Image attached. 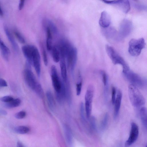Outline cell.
<instances>
[{"label": "cell", "instance_id": "obj_3", "mask_svg": "<svg viewBox=\"0 0 147 147\" xmlns=\"http://www.w3.org/2000/svg\"><path fill=\"white\" fill-rule=\"evenodd\" d=\"M146 45L145 40L142 38L138 39H131L129 43L128 52L133 56H137L145 47Z\"/></svg>", "mask_w": 147, "mask_h": 147}, {"label": "cell", "instance_id": "obj_19", "mask_svg": "<svg viewBox=\"0 0 147 147\" xmlns=\"http://www.w3.org/2000/svg\"><path fill=\"white\" fill-rule=\"evenodd\" d=\"M140 116L144 128L147 131V108L143 107L140 109Z\"/></svg>", "mask_w": 147, "mask_h": 147}, {"label": "cell", "instance_id": "obj_43", "mask_svg": "<svg viewBox=\"0 0 147 147\" xmlns=\"http://www.w3.org/2000/svg\"><path fill=\"white\" fill-rule=\"evenodd\" d=\"M145 147H147V145Z\"/></svg>", "mask_w": 147, "mask_h": 147}, {"label": "cell", "instance_id": "obj_30", "mask_svg": "<svg viewBox=\"0 0 147 147\" xmlns=\"http://www.w3.org/2000/svg\"><path fill=\"white\" fill-rule=\"evenodd\" d=\"M100 72L102 78V82L104 86L108 85V78L104 70H100Z\"/></svg>", "mask_w": 147, "mask_h": 147}, {"label": "cell", "instance_id": "obj_32", "mask_svg": "<svg viewBox=\"0 0 147 147\" xmlns=\"http://www.w3.org/2000/svg\"><path fill=\"white\" fill-rule=\"evenodd\" d=\"M26 115V112L24 111H22L16 113L15 117L17 119H21L24 118Z\"/></svg>", "mask_w": 147, "mask_h": 147}, {"label": "cell", "instance_id": "obj_35", "mask_svg": "<svg viewBox=\"0 0 147 147\" xmlns=\"http://www.w3.org/2000/svg\"><path fill=\"white\" fill-rule=\"evenodd\" d=\"M14 98L11 96H6L1 97V100L5 103L9 102Z\"/></svg>", "mask_w": 147, "mask_h": 147}, {"label": "cell", "instance_id": "obj_20", "mask_svg": "<svg viewBox=\"0 0 147 147\" xmlns=\"http://www.w3.org/2000/svg\"><path fill=\"white\" fill-rule=\"evenodd\" d=\"M60 61L61 77L63 80L64 81H65L67 79L65 58L64 57H61Z\"/></svg>", "mask_w": 147, "mask_h": 147}, {"label": "cell", "instance_id": "obj_9", "mask_svg": "<svg viewBox=\"0 0 147 147\" xmlns=\"http://www.w3.org/2000/svg\"><path fill=\"white\" fill-rule=\"evenodd\" d=\"M31 69L26 67L24 72V77L27 85L34 90L38 82Z\"/></svg>", "mask_w": 147, "mask_h": 147}, {"label": "cell", "instance_id": "obj_11", "mask_svg": "<svg viewBox=\"0 0 147 147\" xmlns=\"http://www.w3.org/2000/svg\"><path fill=\"white\" fill-rule=\"evenodd\" d=\"M32 65H33L38 77L40 78L41 73L40 57L38 50L35 46L32 54Z\"/></svg>", "mask_w": 147, "mask_h": 147}, {"label": "cell", "instance_id": "obj_41", "mask_svg": "<svg viewBox=\"0 0 147 147\" xmlns=\"http://www.w3.org/2000/svg\"><path fill=\"white\" fill-rule=\"evenodd\" d=\"M3 11L1 5H0V15L1 16H3Z\"/></svg>", "mask_w": 147, "mask_h": 147}, {"label": "cell", "instance_id": "obj_7", "mask_svg": "<svg viewBox=\"0 0 147 147\" xmlns=\"http://www.w3.org/2000/svg\"><path fill=\"white\" fill-rule=\"evenodd\" d=\"M139 134V130L138 126L135 123L132 122L129 136L125 143V147H129L134 144L137 140Z\"/></svg>", "mask_w": 147, "mask_h": 147}, {"label": "cell", "instance_id": "obj_33", "mask_svg": "<svg viewBox=\"0 0 147 147\" xmlns=\"http://www.w3.org/2000/svg\"><path fill=\"white\" fill-rule=\"evenodd\" d=\"M42 55L44 62L45 65L47 66L48 65V59L47 54L46 51L43 47L42 46Z\"/></svg>", "mask_w": 147, "mask_h": 147}, {"label": "cell", "instance_id": "obj_23", "mask_svg": "<svg viewBox=\"0 0 147 147\" xmlns=\"http://www.w3.org/2000/svg\"><path fill=\"white\" fill-rule=\"evenodd\" d=\"M52 55L53 60L55 63L59 62L60 59V53L59 49L57 47L55 46L52 50Z\"/></svg>", "mask_w": 147, "mask_h": 147}, {"label": "cell", "instance_id": "obj_16", "mask_svg": "<svg viewBox=\"0 0 147 147\" xmlns=\"http://www.w3.org/2000/svg\"><path fill=\"white\" fill-rule=\"evenodd\" d=\"M4 28L6 35L9 41L12 45L13 49L16 52L18 53L19 51L18 46L13 38V36L6 26H4Z\"/></svg>", "mask_w": 147, "mask_h": 147}, {"label": "cell", "instance_id": "obj_40", "mask_svg": "<svg viewBox=\"0 0 147 147\" xmlns=\"http://www.w3.org/2000/svg\"><path fill=\"white\" fill-rule=\"evenodd\" d=\"M0 113L2 115H6L7 114V113L5 110L3 109H0Z\"/></svg>", "mask_w": 147, "mask_h": 147}, {"label": "cell", "instance_id": "obj_18", "mask_svg": "<svg viewBox=\"0 0 147 147\" xmlns=\"http://www.w3.org/2000/svg\"><path fill=\"white\" fill-rule=\"evenodd\" d=\"M0 47L3 57L5 60L8 61L10 54V51L9 48L1 39L0 40Z\"/></svg>", "mask_w": 147, "mask_h": 147}, {"label": "cell", "instance_id": "obj_8", "mask_svg": "<svg viewBox=\"0 0 147 147\" xmlns=\"http://www.w3.org/2000/svg\"><path fill=\"white\" fill-rule=\"evenodd\" d=\"M51 76L53 86L55 92H59L61 88L62 81L59 78L57 68L54 65L51 67Z\"/></svg>", "mask_w": 147, "mask_h": 147}, {"label": "cell", "instance_id": "obj_12", "mask_svg": "<svg viewBox=\"0 0 147 147\" xmlns=\"http://www.w3.org/2000/svg\"><path fill=\"white\" fill-rule=\"evenodd\" d=\"M132 24L128 20H124L121 23L119 29V34L122 37H125L129 34L131 30Z\"/></svg>", "mask_w": 147, "mask_h": 147}, {"label": "cell", "instance_id": "obj_28", "mask_svg": "<svg viewBox=\"0 0 147 147\" xmlns=\"http://www.w3.org/2000/svg\"><path fill=\"white\" fill-rule=\"evenodd\" d=\"M14 35L19 42L22 44H24L26 42L24 38L21 34L18 31H14Z\"/></svg>", "mask_w": 147, "mask_h": 147}, {"label": "cell", "instance_id": "obj_10", "mask_svg": "<svg viewBox=\"0 0 147 147\" xmlns=\"http://www.w3.org/2000/svg\"><path fill=\"white\" fill-rule=\"evenodd\" d=\"M105 3L115 5L118 7L124 13H127L130 9V5L129 1L127 0L102 1Z\"/></svg>", "mask_w": 147, "mask_h": 147}, {"label": "cell", "instance_id": "obj_37", "mask_svg": "<svg viewBox=\"0 0 147 147\" xmlns=\"http://www.w3.org/2000/svg\"><path fill=\"white\" fill-rule=\"evenodd\" d=\"M83 103L81 102L80 105V116L82 120L85 121V117L84 113V107Z\"/></svg>", "mask_w": 147, "mask_h": 147}, {"label": "cell", "instance_id": "obj_13", "mask_svg": "<svg viewBox=\"0 0 147 147\" xmlns=\"http://www.w3.org/2000/svg\"><path fill=\"white\" fill-rule=\"evenodd\" d=\"M35 46L32 45H26L23 46L22 50L23 54L26 59V61L32 64V58Z\"/></svg>", "mask_w": 147, "mask_h": 147}, {"label": "cell", "instance_id": "obj_25", "mask_svg": "<svg viewBox=\"0 0 147 147\" xmlns=\"http://www.w3.org/2000/svg\"><path fill=\"white\" fill-rule=\"evenodd\" d=\"M14 131L18 134H24L28 133L30 130L29 128L25 126H20L15 127L14 129Z\"/></svg>", "mask_w": 147, "mask_h": 147}, {"label": "cell", "instance_id": "obj_34", "mask_svg": "<svg viewBox=\"0 0 147 147\" xmlns=\"http://www.w3.org/2000/svg\"><path fill=\"white\" fill-rule=\"evenodd\" d=\"M82 83L81 81H80L78 82L76 84V93L77 96H79L81 94Z\"/></svg>", "mask_w": 147, "mask_h": 147}, {"label": "cell", "instance_id": "obj_5", "mask_svg": "<svg viewBox=\"0 0 147 147\" xmlns=\"http://www.w3.org/2000/svg\"><path fill=\"white\" fill-rule=\"evenodd\" d=\"M77 57V49L76 47L72 45L65 57L67 66L70 69L72 73L74 71L76 63Z\"/></svg>", "mask_w": 147, "mask_h": 147}, {"label": "cell", "instance_id": "obj_42", "mask_svg": "<svg viewBox=\"0 0 147 147\" xmlns=\"http://www.w3.org/2000/svg\"><path fill=\"white\" fill-rule=\"evenodd\" d=\"M17 147H24L22 144L19 142H18L17 143Z\"/></svg>", "mask_w": 147, "mask_h": 147}, {"label": "cell", "instance_id": "obj_22", "mask_svg": "<svg viewBox=\"0 0 147 147\" xmlns=\"http://www.w3.org/2000/svg\"><path fill=\"white\" fill-rule=\"evenodd\" d=\"M47 40L46 46L48 51H50L52 50L53 47L52 46V32L49 29L46 30Z\"/></svg>", "mask_w": 147, "mask_h": 147}, {"label": "cell", "instance_id": "obj_14", "mask_svg": "<svg viewBox=\"0 0 147 147\" xmlns=\"http://www.w3.org/2000/svg\"><path fill=\"white\" fill-rule=\"evenodd\" d=\"M111 22V18L109 14L106 11H102L100 15L99 20L100 25L104 28L108 27Z\"/></svg>", "mask_w": 147, "mask_h": 147}, {"label": "cell", "instance_id": "obj_15", "mask_svg": "<svg viewBox=\"0 0 147 147\" xmlns=\"http://www.w3.org/2000/svg\"><path fill=\"white\" fill-rule=\"evenodd\" d=\"M122 98V93L120 90L117 91L116 97L115 101L114 111V116L115 118H116L119 114L120 108L121 99Z\"/></svg>", "mask_w": 147, "mask_h": 147}, {"label": "cell", "instance_id": "obj_29", "mask_svg": "<svg viewBox=\"0 0 147 147\" xmlns=\"http://www.w3.org/2000/svg\"><path fill=\"white\" fill-rule=\"evenodd\" d=\"M65 136L67 139V142L70 144L71 141V131L68 127L65 125Z\"/></svg>", "mask_w": 147, "mask_h": 147}, {"label": "cell", "instance_id": "obj_4", "mask_svg": "<svg viewBox=\"0 0 147 147\" xmlns=\"http://www.w3.org/2000/svg\"><path fill=\"white\" fill-rule=\"evenodd\" d=\"M94 89L93 86H89L87 89L85 96V107L86 115L89 119L90 116L92 109V103L94 95Z\"/></svg>", "mask_w": 147, "mask_h": 147}, {"label": "cell", "instance_id": "obj_36", "mask_svg": "<svg viewBox=\"0 0 147 147\" xmlns=\"http://www.w3.org/2000/svg\"><path fill=\"white\" fill-rule=\"evenodd\" d=\"M116 89L115 87L114 86H113L112 87V97H111V101L112 103L114 105L116 98Z\"/></svg>", "mask_w": 147, "mask_h": 147}, {"label": "cell", "instance_id": "obj_2", "mask_svg": "<svg viewBox=\"0 0 147 147\" xmlns=\"http://www.w3.org/2000/svg\"><path fill=\"white\" fill-rule=\"evenodd\" d=\"M128 92L130 100L133 106L138 107L145 104L144 97L136 86L132 84L129 85Z\"/></svg>", "mask_w": 147, "mask_h": 147}, {"label": "cell", "instance_id": "obj_39", "mask_svg": "<svg viewBox=\"0 0 147 147\" xmlns=\"http://www.w3.org/2000/svg\"><path fill=\"white\" fill-rule=\"evenodd\" d=\"M25 3V0H20L18 5V9L21 10L23 8Z\"/></svg>", "mask_w": 147, "mask_h": 147}, {"label": "cell", "instance_id": "obj_21", "mask_svg": "<svg viewBox=\"0 0 147 147\" xmlns=\"http://www.w3.org/2000/svg\"><path fill=\"white\" fill-rule=\"evenodd\" d=\"M46 96L49 107L51 111H53L55 108V103L52 94L50 91H48Z\"/></svg>", "mask_w": 147, "mask_h": 147}, {"label": "cell", "instance_id": "obj_31", "mask_svg": "<svg viewBox=\"0 0 147 147\" xmlns=\"http://www.w3.org/2000/svg\"><path fill=\"white\" fill-rule=\"evenodd\" d=\"M108 114L106 113L101 122V127L102 129H105L107 125L108 120Z\"/></svg>", "mask_w": 147, "mask_h": 147}, {"label": "cell", "instance_id": "obj_6", "mask_svg": "<svg viewBox=\"0 0 147 147\" xmlns=\"http://www.w3.org/2000/svg\"><path fill=\"white\" fill-rule=\"evenodd\" d=\"M127 80L136 86L142 87L145 85V81L139 75L130 70L124 74Z\"/></svg>", "mask_w": 147, "mask_h": 147}, {"label": "cell", "instance_id": "obj_17", "mask_svg": "<svg viewBox=\"0 0 147 147\" xmlns=\"http://www.w3.org/2000/svg\"><path fill=\"white\" fill-rule=\"evenodd\" d=\"M56 99L60 104L62 103L66 97V92L65 85L63 80L62 81V87L60 92H55Z\"/></svg>", "mask_w": 147, "mask_h": 147}, {"label": "cell", "instance_id": "obj_24", "mask_svg": "<svg viewBox=\"0 0 147 147\" xmlns=\"http://www.w3.org/2000/svg\"><path fill=\"white\" fill-rule=\"evenodd\" d=\"M21 101L19 98L14 99L11 101L7 103H5L4 106L8 108H12L18 107L21 103Z\"/></svg>", "mask_w": 147, "mask_h": 147}, {"label": "cell", "instance_id": "obj_38", "mask_svg": "<svg viewBox=\"0 0 147 147\" xmlns=\"http://www.w3.org/2000/svg\"><path fill=\"white\" fill-rule=\"evenodd\" d=\"M7 86V84L6 81L3 79L0 78V86L1 87H6Z\"/></svg>", "mask_w": 147, "mask_h": 147}, {"label": "cell", "instance_id": "obj_27", "mask_svg": "<svg viewBox=\"0 0 147 147\" xmlns=\"http://www.w3.org/2000/svg\"><path fill=\"white\" fill-rule=\"evenodd\" d=\"M47 26L49 28L52 32L55 34H57L58 32L57 29L54 23L49 19L47 20Z\"/></svg>", "mask_w": 147, "mask_h": 147}, {"label": "cell", "instance_id": "obj_1", "mask_svg": "<svg viewBox=\"0 0 147 147\" xmlns=\"http://www.w3.org/2000/svg\"><path fill=\"white\" fill-rule=\"evenodd\" d=\"M105 48L107 54L113 63L115 65L120 64L122 66L123 74L130 70L128 64L113 47L107 45Z\"/></svg>", "mask_w": 147, "mask_h": 147}, {"label": "cell", "instance_id": "obj_26", "mask_svg": "<svg viewBox=\"0 0 147 147\" xmlns=\"http://www.w3.org/2000/svg\"><path fill=\"white\" fill-rule=\"evenodd\" d=\"M37 95L41 98L44 97V92L42 87L39 83L37 82L34 90Z\"/></svg>", "mask_w": 147, "mask_h": 147}]
</instances>
